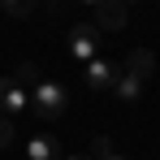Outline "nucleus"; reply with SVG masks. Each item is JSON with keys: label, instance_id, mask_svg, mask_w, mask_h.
I'll use <instances>...</instances> for the list:
<instances>
[{"label": "nucleus", "instance_id": "f257e3e1", "mask_svg": "<svg viewBox=\"0 0 160 160\" xmlns=\"http://www.w3.org/2000/svg\"><path fill=\"white\" fill-rule=\"evenodd\" d=\"M69 108V87L61 78H35L30 82V117H65Z\"/></svg>", "mask_w": 160, "mask_h": 160}, {"label": "nucleus", "instance_id": "f03ea898", "mask_svg": "<svg viewBox=\"0 0 160 160\" xmlns=\"http://www.w3.org/2000/svg\"><path fill=\"white\" fill-rule=\"evenodd\" d=\"M69 56L78 61V65H91L100 52V30L91 26V22H78V26H69Z\"/></svg>", "mask_w": 160, "mask_h": 160}, {"label": "nucleus", "instance_id": "7ed1b4c3", "mask_svg": "<svg viewBox=\"0 0 160 160\" xmlns=\"http://www.w3.org/2000/svg\"><path fill=\"white\" fill-rule=\"evenodd\" d=\"M0 112H4L9 121L30 112V91H26L22 78H0Z\"/></svg>", "mask_w": 160, "mask_h": 160}, {"label": "nucleus", "instance_id": "20e7f679", "mask_svg": "<svg viewBox=\"0 0 160 160\" xmlns=\"http://www.w3.org/2000/svg\"><path fill=\"white\" fill-rule=\"evenodd\" d=\"M117 78H121V69H117L112 56H95L91 65H82V82H87L91 91H112Z\"/></svg>", "mask_w": 160, "mask_h": 160}, {"label": "nucleus", "instance_id": "39448f33", "mask_svg": "<svg viewBox=\"0 0 160 160\" xmlns=\"http://www.w3.org/2000/svg\"><path fill=\"white\" fill-rule=\"evenodd\" d=\"M143 87H147V78H143V74H134L130 65H126V69H121V78H117V87H112V91H117V100H121V104H134V100L143 95Z\"/></svg>", "mask_w": 160, "mask_h": 160}, {"label": "nucleus", "instance_id": "423d86ee", "mask_svg": "<svg viewBox=\"0 0 160 160\" xmlns=\"http://www.w3.org/2000/svg\"><path fill=\"white\" fill-rule=\"evenodd\" d=\"M26 160H61V143L52 134H35L26 143Z\"/></svg>", "mask_w": 160, "mask_h": 160}, {"label": "nucleus", "instance_id": "0eeeda50", "mask_svg": "<svg viewBox=\"0 0 160 160\" xmlns=\"http://www.w3.org/2000/svg\"><path fill=\"white\" fill-rule=\"evenodd\" d=\"M91 160H126V156L112 147V138H104V134H100V138L91 143Z\"/></svg>", "mask_w": 160, "mask_h": 160}, {"label": "nucleus", "instance_id": "6e6552de", "mask_svg": "<svg viewBox=\"0 0 160 160\" xmlns=\"http://www.w3.org/2000/svg\"><path fill=\"white\" fill-rule=\"evenodd\" d=\"M0 13H9V18H30V13H35V0H0Z\"/></svg>", "mask_w": 160, "mask_h": 160}, {"label": "nucleus", "instance_id": "1a4fd4ad", "mask_svg": "<svg viewBox=\"0 0 160 160\" xmlns=\"http://www.w3.org/2000/svg\"><path fill=\"white\" fill-rule=\"evenodd\" d=\"M130 69H134V74H143V78H147V74H152V52H147V48H138V52L130 56Z\"/></svg>", "mask_w": 160, "mask_h": 160}, {"label": "nucleus", "instance_id": "9d476101", "mask_svg": "<svg viewBox=\"0 0 160 160\" xmlns=\"http://www.w3.org/2000/svg\"><path fill=\"white\" fill-rule=\"evenodd\" d=\"M9 143H13V121H9V117L0 112V152H4Z\"/></svg>", "mask_w": 160, "mask_h": 160}, {"label": "nucleus", "instance_id": "9b49d317", "mask_svg": "<svg viewBox=\"0 0 160 160\" xmlns=\"http://www.w3.org/2000/svg\"><path fill=\"white\" fill-rule=\"evenodd\" d=\"M78 4H87L91 13H104V9H108V0H78Z\"/></svg>", "mask_w": 160, "mask_h": 160}, {"label": "nucleus", "instance_id": "f8f14e48", "mask_svg": "<svg viewBox=\"0 0 160 160\" xmlns=\"http://www.w3.org/2000/svg\"><path fill=\"white\" fill-rule=\"evenodd\" d=\"M65 160H91V152H87V156H65Z\"/></svg>", "mask_w": 160, "mask_h": 160}, {"label": "nucleus", "instance_id": "ddd939ff", "mask_svg": "<svg viewBox=\"0 0 160 160\" xmlns=\"http://www.w3.org/2000/svg\"><path fill=\"white\" fill-rule=\"evenodd\" d=\"M126 4H130V0H126Z\"/></svg>", "mask_w": 160, "mask_h": 160}, {"label": "nucleus", "instance_id": "4468645a", "mask_svg": "<svg viewBox=\"0 0 160 160\" xmlns=\"http://www.w3.org/2000/svg\"><path fill=\"white\" fill-rule=\"evenodd\" d=\"M156 4H160V0H156Z\"/></svg>", "mask_w": 160, "mask_h": 160}]
</instances>
